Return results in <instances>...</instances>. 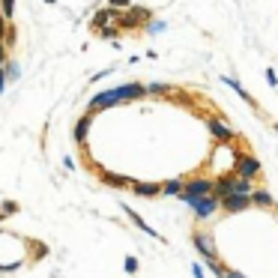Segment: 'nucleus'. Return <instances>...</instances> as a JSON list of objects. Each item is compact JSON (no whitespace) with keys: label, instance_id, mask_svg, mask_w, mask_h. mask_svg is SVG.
<instances>
[{"label":"nucleus","instance_id":"1","mask_svg":"<svg viewBox=\"0 0 278 278\" xmlns=\"http://www.w3.org/2000/svg\"><path fill=\"white\" fill-rule=\"evenodd\" d=\"M138 99H147V84H138V81H129V84H120L114 90H102L90 99V114L96 111H105V108H114V105H126V102H138Z\"/></svg>","mask_w":278,"mask_h":278},{"label":"nucleus","instance_id":"2","mask_svg":"<svg viewBox=\"0 0 278 278\" xmlns=\"http://www.w3.org/2000/svg\"><path fill=\"white\" fill-rule=\"evenodd\" d=\"M237 177H246V180H258L261 177V159L246 153V150H234V168H231Z\"/></svg>","mask_w":278,"mask_h":278},{"label":"nucleus","instance_id":"3","mask_svg":"<svg viewBox=\"0 0 278 278\" xmlns=\"http://www.w3.org/2000/svg\"><path fill=\"white\" fill-rule=\"evenodd\" d=\"M213 186H216V180H210V177H192V180H186L183 183V192H180V201H192V198H204V195H213Z\"/></svg>","mask_w":278,"mask_h":278},{"label":"nucleus","instance_id":"4","mask_svg":"<svg viewBox=\"0 0 278 278\" xmlns=\"http://www.w3.org/2000/svg\"><path fill=\"white\" fill-rule=\"evenodd\" d=\"M189 207H192V213H195L198 222H207V219H213V216L222 210V201H219L216 195H204V198H192Z\"/></svg>","mask_w":278,"mask_h":278},{"label":"nucleus","instance_id":"5","mask_svg":"<svg viewBox=\"0 0 278 278\" xmlns=\"http://www.w3.org/2000/svg\"><path fill=\"white\" fill-rule=\"evenodd\" d=\"M144 21H150V9H144V6H129V9H123L120 12V18H117V27H123V30H135V27H144Z\"/></svg>","mask_w":278,"mask_h":278},{"label":"nucleus","instance_id":"6","mask_svg":"<svg viewBox=\"0 0 278 278\" xmlns=\"http://www.w3.org/2000/svg\"><path fill=\"white\" fill-rule=\"evenodd\" d=\"M192 246H195V252H198V255H201L207 264L219 261V249H216V243H213V237H210V234L195 231V234H192Z\"/></svg>","mask_w":278,"mask_h":278},{"label":"nucleus","instance_id":"7","mask_svg":"<svg viewBox=\"0 0 278 278\" xmlns=\"http://www.w3.org/2000/svg\"><path fill=\"white\" fill-rule=\"evenodd\" d=\"M207 129H210V135H213L219 144H234V141H237V132H234L225 120H219V117H210V120H207Z\"/></svg>","mask_w":278,"mask_h":278},{"label":"nucleus","instance_id":"8","mask_svg":"<svg viewBox=\"0 0 278 278\" xmlns=\"http://www.w3.org/2000/svg\"><path fill=\"white\" fill-rule=\"evenodd\" d=\"M249 207H252V198L249 195H228V198H222V210L225 213H243Z\"/></svg>","mask_w":278,"mask_h":278},{"label":"nucleus","instance_id":"9","mask_svg":"<svg viewBox=\"0 0 278 278\" xmlns=\"http://www.w3.org/2000/svg\"><path fill=\"white\" fill-rule=\"evenodd\" d=\"M117 18H120V12L111 9V6H105V9H99V12L93 15L90 27H93V30H102V27H108V24H117Z\"/></svg>","mask_w":278,"mask_h":278},{"label":"nucleus","instance_id":"10","mask_svg":"<svg viewBox=\"0 0 278 278\" xmlns=\"http://www.w3.org/2000/svg\"><path fill=\"white\" fill-rule=\"evenodd\" d=\"M252 198V207H261V210H276V198L270 195V189H252L249 192Z\"/></svg>","mask_w":278,"mask_h":278},{"label":"nucleus","instance_id":"11","mask_svg":"<svg viewBox=\"0 0 278 278\" xmlns=\"http://www.w3.org/2000/svg\"><path fill=\"white\" fill-rule=\"evenodd\" d=\"M222 81H225V84H228L231 90H237V96H240V99H243V102H246L249 108H255V111H258V99H255V96H252V93H249V90H246V87H243L240 81H237V78H231V75H225Z\"/></svg>","mask_w":278,"mask_h":278},{"label":"nucleus","instance_id":"12","mask_svg":"<svg viewBox=\"0 0 278 278\" xmlns=\"http://www.w3.org/2000/svg\"><path fill=\"white\" fill-rule=\"evenodd\" d=\"M90 126H93V117H90V114H87V117H81V120L75 123V129H72V138H75V144H78V147H87Z\"/></svg>","mask_w":278,"mask_h":278},{"label":"nucleus","instance_id":"13","mask_svg":"<svg viewBox=\"0 0 278 278\" xmlns=\"http://www.w3.org/2000/svg\"><path fill=\"white\" fill-rule=\"evenodd\" d=\"M132 192L138 198H162V186L159 183H138V180H132Z\"/></svg>","mask_w":278,"mask_h":278},{"label":"nucleus","instance_id":"14","mask_svg":"<svg viewBox=\"0 0 278 278\" xmlns=\"http://www.w3.org/2000/svg\"><path fill=\"white\" fill-rule=\"evenodd\" d=\"M123 213L132 219V225H135L138 231H144V234H147V237H153V240H162V237H159V231H153V228H150V225H147V222H144V219H141L135 210H132V207H126V204H123Z\"/></svg>","mask_w":278,"mask_h":278},{"label":"nucleus","instance_id":"15","mask_svg":"<svg viewBox=\"0 0 278 278\" xmlns=\"http://www.w3.org/2000/svg\"><path fill=\"white\" fill-rule=\"evenodd\" d=\"M99 177H102V183H105V186H111V189L132 186V180H129V177H123V174H111V171H102V168H99Z\"/></svg>","mask_w":278,"mask_h":278},{"label":"nucleus","instance_id":"16","mask_svg":"<svg viewBox=\"0 0 278 278\" xmlns=\"http://www.w3.org/2000/svg\"><path fill=\"white\" fill-rule=\"evenodd\" d=\"M183 177L180 180H168V183H162V198H180V192H183Z\"/></svg>","mask_w":278,"mask_h":278},{"label":"nucleus","instance_id":"17","mask_svg":"<svg viewBox=\"0 0 278 278\" xmlns=\"http://www.w3.org/2000/svg\"><path fill=\"white\" fill-rule=\"evenodd\" d=\"M171 93H174V87L165 84V81H153V84H147V96H171Z\"/></svg>","mask_w":278,"mask_h":278},{"label":"nucleus","instance_id":"18","mask_svg":"<svg viewBox=\"0 0 278 278\" xmlns=\"http://www.w3.org/2000/svg\"><path fill=\"white\" fill-rule=\"evenodd\" d=\"M102 39H108V42H117V36H120V27L117 24H108V27H102V30H96Z\"/></svg>","mask_w":278,"mask_h":278},{"label":"nucleus","instance_id":"19","mask_svg":"<svg viewBox=\"0 0 278 278\" xmlns=\"http://www.w3.org/2000/svg\"><path fill=\"white\" fill-rule=\"evenodd\" d=\"M3 72H6V81H15V78H18V72H21V66H18V60H6V66H3Z\"/></svg>","mask_w":278,"mask_h":278},{"label":"nucleus","instance_id":"20","mask_svg":"<svg viewBox=\"0 0 278 278\" xmlns=\"http://www.w3.org/2000/svg\"><path fill=\"white\" fill-rule=\"evenodd\" d=\"M207 267H210V273L216 278H225V270H228V267H225L222 261H213V264H207Z\"/></svg>","mask_w":278,"mask_h":278},{"label":"nucleus","instance_id":"21","mask_svg":"<svg viewBox=\"0 0 278 278\" xmlns=\"http://www.w3.org/2000/svg\"><path fill=\"white\" fill-rule=\"evenodd\" d=\"M0 213H3V216H15V213H18V204H15V201H3V204H0Z\"/></svg>","mask_w":278,"mask_h":278},{"label":"nucleus","instance_id":"22","mask_svg":"<svg viewBox=\"0 0 278 278\" xmlns=\"http://www.w3.org/2000/svg\"><path fill=\"white\" fill-rule=\"evenodd\" d=\"M123 270H126L129 276H135V273H138V258H135V255H129V258H126V267H123Z\"/></svg>","mask_w":278,"mask_h":278},{"label":"nucleus","instance_id":"23","mask_svg":"<svg viewBox=\"0 0 278 278\" xmlns=\"http://www.w3.org/2000/svg\"><path fill=\"white\" fill-rule=\"evenodd\" d=\"M162 30H165V21H150V27H147L150 36H156V33H162Z\"/></svg>","mask_w":278,"mask_h":278},{"label":"nucleus","instance_id":"24","mask_svg":"<svg viewBox=\"0 0 278 278\" xmlns=\"http://www.w3.org/2000/svg\"><path fill=\"white\" fill-rule=\"evenodd\" d=\"M108 3H111V9H117V12H123V9H129V6H132L129 0H108Z\"/></svg>","mask_w":278,"mask_h":278},{"label":"nucleus","instance_id":"25","mask_svg":"<svg viewBox=\"0 0 278 278\" xmlns=\"http://www.w3.org/2000/svg\"><path fill=\"white\" fill-rule=\"evenodd\" d=\"M267 81H270V87H278V75H276V69H267Z\"/></svg>","mask_w":278,"mask_h":278},{"label":"nucleus","instance_id":"26","mask_svg":"<svg viewBox=\"0 0 278 278\" xmlns=\"http://www.w3.org/2000/svg\"><path fill=\"white\" fill-rule=\"evenodd\" d=\"M192 273H195V278H207V273H204V264H192Z\"/></svg>","mask_w":278,"mask_h":278},{"label":"nucleus","instance_id":"27","mask_svg":"<svg viewBox=\"0 0 278 278\" xmlns=\"http://www.w3.org/2000/svg\"><path fill=\"white\" fill-rule=\"evenodd\" d=\"M6 27H9V21L0 15V45H3V36H6Z\"/></svg>","mask_w":278,"mask_h":278},{"label":"nucleus","instance_id":"28","mask_svg":"<svg viewBox=\"0 0 278 278\" xmlns=\"http://www.w3.org/2000/svg\"><path fill=\"white\" fill-rule=\"evenodd\" d=\"M6 60H9V54H6V45H0V69L6 66Z\"/></svg>","mask_w":278,"mask_h":278},{"label":"nucleus","instance_id":"29","mask_svg":"<svg viewBox=\"0 0 278 278\" xmlns=\"http://www.w3.org/2000/svg\"><path fill=\"white\" fill-rule=\"evenodd\" d=\"M63 168H69V171H75V162H72V156H63Z\"/></svg>","mask_w":278,"mask_h":278},{"label":"nucleus","instance_id":"30","mask_svg":"<svg viewBox=\"0 0 278 278\" xmlns=\"http://www.w3.org/2000/svg\"><path fill=\"white\" fill-rule=\"evenodd\" d=\"M225 278H246L243 273H237V270H225Z\"/></svg>","mask_w":278,"mask_h":278},{"label":"nucleus","instance_id":"31","mask_svg":"<svg viewBox=\"0 0 278 278\" xmlns=\"http://www.w3.org/2000/svg\"><path fill=\"white\" fill-rule=\"evenodd\" d=\"M3 90H6V72L0 69V93H3Z\"/></svg>","mask_w":278,"mask_h":278},{"label":"nucleus","instance_id":"32","mask_svg":"<svg viewBox=\"0 0 278 278\" xmlns=\"http://www.w3.org/2000/svg\"><path fill=\"white\" fill-rule=\"evenodd\" d=\"M45 3H57V0H45Z\"/></svg>","mask_w":278,"mask_h":278},{"label":"nucleus","instance_id":"33","mask_svg":"<svg viewBox=\"0 0 278 278\" xmlns=\"http://www.w3.org/2000/svg\"><path fill=\"white\" fill-rule=\"evenodd\" d=\"M3 219H6V216H3V213H0V222H3Z\"/></svg>","mask_w":278,"mask_h":278},{"label":"nucleus","instance_id":"34","mask_svg":"<svg viewBox=\"0 0 278 278\" xmlns=\"http://www.w3.org/2000/svg\"><path fill=\"white\" fill-rule=\"evenodd\" d=\"M0 237H3V228H0Z\"/></svg>","mask_w":278,"mask_h":278}]
</instances>
